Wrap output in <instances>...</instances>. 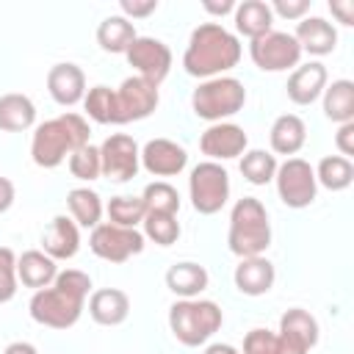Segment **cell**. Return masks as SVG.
<instances>
[{
  "label": "cell",
  "mask_w": 354,
  "mask_h": 354,
  "mask_svg": "<svg viewBox=\"0 0 354 354\" xmlns=\"http://www.w3.org/2000/svg\"><path fill=\"white\" fill-rule=\"evenodd\" d=\"M88 293H91V277L86 271L77 268L58 271L50 288L33 290L28 304L30 318L47 329H72L86 310Z\"/></svg>",
  "instance_id": "cell-1"
},
{
  "label": "cell",
  "mask_w": 354,
  "mask_h": 354,
  "mask_svg": "<svg viewBox=\"0 0 354 354\" xmlns=\"http://www.w3.org/2000/svg\"><path fill=\"white\" fill-rule=\"evenodd\" d=\"M241 55L243 50L232 30H227L221 22H202L191 30L188 47L183 53V66L191 77L210 80L235 69Z\"/></svg>",
  "instance_id": "cell-2"
},
{
  "label": "cell",
  "mask_w": 354,
  "mask_h": 354,
  "mask_svg": "<svg viewBox=\"0 0 354 354\" xmlns=\"http://www.w3.org/2000/svg\"><path fill=\"white\" fill-rule=\"evenodd\" d=\"M88 138H91L88 119L75 111H66L33 127L30 158L39 169H58L64 160H69L75 149L86 147Z\"/></svg>",
  "instance_id": "cell-3"
},
{
  "label": "cell",
  "mask_w": 354,
  "mask_h": 354,
  "mask_svg": "<svg viewBox=\"0 0 354 354\" xmlns=\"http://www.w3.org/2000/svg\"><path fill=\"white\" fill-rule=\"evenodd\" d=\"M227 246L235 257H257L271 246L268 210L257 196H243L230 210Z\"/></svg>",
  "instance_id": "cell-4"
},
{
  "label": "cell",
  "mask_w": 354,
  "mask_h": 354,
  "mask_svg": "<svg viewBox=\"0 0 354 354\" xmlns=\"http://www.w3.org/2000/svg\"><path fill=\"white\" fill-rule=\"evenodd\" d=\"M224 324V313L210 299H177L169 307V329L177 343L196 348L205 346Z\"/></svg>",
  "instance_id": "cell-5"
},
{
  "label": "cell",
  "mask_w": 354,
  "mask_h": 354,
  "mask_svg": "<svg viewBox=\"0 0 354 354\" xmlns=\"http://www.w3.org/2000/svg\"><path fill=\"white\" fill-rule=\"evenodd\" d=\"M243 105H246V88L238 77H230V75L202 80L191 94V111L210 124L227 122Z\"/></svg>",
  "instance_id": "cell-6"
},
{
  "label": "cell",
  "mask_w": 354,
  "mask_h": 354,
  "mask_svg": "<svg viewBox=\"0 0 354 354\" xmlns=\"http://www.w3.org/2000/svg\"><path fill=\"white\" fill-rule=\"evenodd\" d=\"M188 196H191V207L199 216L218 213L230 199V174H227V169L216 160L196 163L191 169V177H188Z\"/></svg>",
  "instance_id": "cell-7"
},
{
  "label": "cell",
  "mask_w": 354,
  "mask_h": 354,
  "mask_svg": "<svg viewBox=\"0 0 354 354\" xmlns=\"http://www.w3.org/2000/svg\"><path fill=\"white\" fill-rule=\"evenodd\" d=\"M158 102H160L158 86H152L149 80H144L138 75L124 77L119 83V88H113V124L141 122L155 113Z\"/></svg>",
  "instance_id": "cell-8"
},
{
  "label": "cell",
  "mask_w": 354,
  "mask_h": 354,
  "mask_svg": "<svg viewBox=\"0 0 354 354\" xmlns=\"http://www.w3.org/2000/svg\"><path fill=\"white\" fill-rule=\"evenodd\" d=\"M274 183H277V194H279L282 205H288L293 210L310 207L318 196L315 169L304 158H288L285 163H279Z\"/></svg>",
  "instance_id": "cell-9"
},
{
  "label": "cell",
  "mask_w": 354,
  "mask_h": 354,
  "mask_svg": "<svg viewBox=\"0 0 354 354\" xmlns=\"http://www.w3.org/2000/svg\"><path fill=\"white\" fill-rule=\"evenodd\" d=\"M249 58L263 72H288V69H296L299 66L301 47L293 39V33L268 30L266 36L249 41Z\"/></svg>",
  "instance_id": "cell-10"
},
{
  "label": "cell",
  "mask_w": 354,
  "mask_h": 354,
  "mask_svg": "<svg viewBox=\"0 0 354 354\" xmlns=\"http://www.w3.org/2000/svg\"><path fill=\"white\" fill-rule=\"evenodd\" d=\"M144 235L136 227H116L111 221H102L88 235V249L108 263H124L133 254L144 252Z\"/></svg>",
  "instance_id": "cell-11"
},
{
  "label": "cell",
  "mask_w": 354,
  "mask_h": 354,
  "mask_svg": "<svg viewBox=\"0 0 354 354\" xmlns=\"http://www.w3.org/2000/svg\"><path fill=\"white\" fill-rule=\"evenodd\" d=\"M102 177L111 183H127L141 169V147L127 133H111L100 147Z\"/></svg>",
  "instance_id": "cell-12"
},
{
  "label": "cell",
  "mask_w": 354,
  "mask_h": 354,
  "mask_svg": "<svg viewBox=\"0 0 354 354\" xmlns=\"http://www.w3.org/2000/svg\"><path fill=\"white\" fill-rule=\"evenodd\" d=\"M124 58L136 69V75L149 80L152 86H160L171 72V50L166 41H160L155 36H136V41L127 47Z\"/></svg>",
  "instance_id": "cell-13"
},
{
  "label": "cell",
  "mask_w": 354,
  "mask_h": 354,
  "mask_svg": "<svg viewBox=\"0 0 354 354\" xmlns=\"http://www.w3.org/2000/svg\"><path fill=\"white\" fill-rule=\"evenodd\" d=\"M249 147V136L241 124H232V122H216L210 124L202 136H199V149L202 155H207V160H232V158H241Z\"/></svg>",
  "instance_id": "cell-14"
},
{
  "label": "cell",
  "mask_w": 354,
  "mask_h": 354,
  "mask_svg": "<svg viewBox=\"0 0 354 354\" xmlns=\"http://www.w3.org/2000/svg\"><path fill=\"white\" fill-rule=\"evenodd\" d=\"M318 332H321L318 321L301 307L285 310L279 318V329H277L288 354H310V348H315L318 343Z\"/></svg>",
  "instance_id": "cell-15"
},
{
  "label": "cell",
  "mask_w": 354,
  "mask_h": 354,
  "mask_svg": "<svg viewBox=\"0 0 354 354\" xmlns=\"http://www.w3.org/2000/svg\"><path fill=\"white\" fill-rule=\"evenodd\" d=\"M141 166L152 177H177L188 166V152L171 138H149L141 147Z\"/></svg>",
  "instance_id": "cell-16"
},
{
  "label": "cell",
  "mask_w": 354,
  "mask_h": 354,
  "mask_svg": "<svg viewBox=\"0 0 354 354\" xmlns=\"http://www.w3.org/2000/svg\"><path fill=\"white\" fill-rule=\"evenodd\" d=\"M47 91L50 97L64 105V108H72L77 102H83L86 97V75L77 64L72 61H61V64H53L50 72H47Z\"/></svg>",
  "instance_id": "cell-17"
},
{
  "label": "cell",
  "mask_w": 354,
  "mask_h": 354,
  "mask_svg": "<svg viewBox=\"0 0 354 354\" xmlns=\"http://www.w3.org/2000/svg\"><path fill=\"white\" fill-rule=\"evenodd\" d=\"M329 83V72L321 61H307V64H299L290 77H288V100L293 105H313L324 88Z\"/></svg>",
  "instance_id": "cell-18"
},
{
  "label": "cell",
  "mask_w": 354,
  "mask_h": 354,
  "mask_svg": "<svg viewBox=\"0 0 354 354\" xmlns=\"http://www.w3.org/2000/svg\"><path fill=\"white\" fill-rule=\"evenodd\" d=\"M277 268L266 254L257 257H241V263L232 271V282L243 296H263L274 288Z\"/></svg>",
  "instance_id": "cell-19"
},
{
  "label": "cell",
  "mask_w": 354,
  "mask_h": 354,
  "mask_svg": "<svg viewBox=\"0 0 354 354\" xmlns=\"http://www.w3.org/2000/svg\"><path fill=\"white\" fill-rule=\"evenodd\" d=\"M80 249V227L72 221V216H53L41 235V252L58 260H72Z\"/></svg>",
  "instance_id": "cell-20"
},
{
  "label": "cell",
  "mask_w": 354,
  "mask_h": 354,
  "mask_svg": "<svg viewBox=\"0 0 354 354\" xmlns=\"http://www.w3.org/2000/svg\"><path fill=\"white\" fill-rule=\"evenodd\" d=\"M293 39L299 41L301 53H310L315 58L329 55L337 47V30L324 17H304V19H299L296 30H293Z\"/></svg>",
  "instance_id": "cell-21"
},
{
  "label": "cell",
  "mask_w": 354,
  "mask_h": 354,
  "mask_svg": "<svg viewBox=\"0 0 354 354\" xmlns=\"http://www.w3.org/2000/svg\"><path fill=\"white\" fill-rule=\"evenodd\" d=\"M88 315L100 326H119L130 315V296L119 288H100L88 296Z\"/></svg>",
  "instance_id": "cell-22"
},
{
  "label": "cell",
  "mask_w": 354,
  "mask_h": 354,
  "mask_svg": "<svg viewBox=\"0 0 354 354\" xmlns=\"http://www.w3.org/2000/svg\"><path fill=\"white\" fill-rule=\"evenodd\" d=\"M268 141H271V155L293 158V155L307 144V124H304V119L296 116V113H282V116H277L274 124H271Z\"/></svg>",
  "instance_id": "cell-23"
},
{
  "label": "cell",
  "mask_w": 354,
  "mask_h": 354,
  "mask_svg": "<svg viewBox=\"0 0 354 354\" xmlns=\"http://www.w3.org/2000/svg\"><path fill=\"white\" fill-rule=\"evenodd\" d=\"M55 277H58V266L41 249H28L17 257V279L25 288H33V290L50 288L55 282Z\"/></svg>",
  "instance_id": "cell-24"
},
{
  "label": "cell",
  "mask_w": 354,
  "mask_h": 354,
  "mask_svg": "<svg viewBox=\"0 0 354 354\" xmlns=\"http://www.w3.org/2000/svg\"><path fill=\"white\" fill-rule=\"evenodd\" d=\"M210 285V274L205 266L199 263H191V260H183V263H174L169 271H166V288L177 296V299H199V293Z\"/></svg>",
  "instance_id": "cell-25"
},
{
  "label": "cell",
  "mask_w": 354,
  "mask_h": 354,
  "mask_svg": "<svg viewBox=\"0 0 354 354\" xmlns=\"http://www.w3.org/2000/svg\"><path fill=\"white\" fill-rule=\"evenodd\" d=\"M232 19H235V30L241 36H246L249 41L266 36L268 30H274L271 28L274 25V14H271V6L266 0H243V3H235Z\"/></svg>",
  "instance_id": "cell-26"
},
{
  "label": "cell",
  "mask_w": 354,
  "mask_h": 354,
  "mask_svg": "<svg viewBox=\"0 0 354 354\" xmlns=\"http://www.w3.org/2000/svg\"><path fill=\"white\" fill-rule=\"evenodd\" d=\"M36 124V105L28 94L11 91L0 97V130L3 133H25Z\"/></svg>",
  "instance_id": "cell-27"
},
{
  "label": "cell",
  "mask_w": 354,
  "mask_h": 354,
  "mask_svg": "<svg viewBox=\"0 0 354 354\" xmlns=\"http://www.w3.org/2000/svg\"><path fill=\"white\" fill-rule=\"evenodd\" d=\"M136 25L130 19H124L122 14H113V17H105L100 25H97V44L100 50L111 53V55H124L127 47L136 41Z\"/></svg>",
  "instance_id": "cell-28"
},
{
  "label": "cell",
  "mask_w": 354,
  "mask_h": 354,
  "mask_svg": "<svg viewBox=\"0 0 354 354\" xmlns=\"http://www.w3.org/2000/svg\"><path fill=\"white\" fill-rule=\"evenodd\" d=\"M324 116L335 124H346V122H354V83L340 77V80H332L326 83L324 94Z\"/></svg>",
  "instance_id": "cell-29"
},
{
  "label": "cell",
  "mask_w": 354,
  "mask_h": 354,
  "mask_svg": "<svg viewBox=\"0 0 354 354\" xmlns=\"http://www.w3.org/2000/svg\"><path fill=\"white\" fill-rule=\"evenodd\" d=\"M66 207H69V216L77 227H86V230H94L97 224H102V199L97 191H91L88 185H80V188H72L66 194Z\"/></svg>",
  "instance_id": "cell-30"
},
{
  "label": "cell",
  "mask_w": 354,
  "mask_h": 354,
  "mask_svg": "<svg viewBox=\"0 0 354 354\" xmlns=\"http://www.w3.org/2000/svg\"><path fill=\"white\" fill-rule=\"evenodd\" d=\"M315 183L326 191H346L354 183V163L343 155H326L315 166Z\"/></svg>",
  "instance_id": "cell-31"
},
{
  "label": "cell",
  "mask_w": 354,
  "mask_h": 354,
  "mask_svg": "<svg viewBox=\"0 0 354 354\" xmlns=\"http://www.w3.org/2000/svg\"><path fill=\"white\" fill-rule=\"evenodd\" d=\"M277 155L266 152V149H246L241 155V174L246 183L252 185H268L277 174Z\"/></svg>",
  "instance_id": "cell-32"
},
{
  "label": "cell",
  "mask_w": 354,
  "mask_h": 354,
  "mask_svg": "<svg viewBox=\"0 0 354 354\" xmlns=\"http://www.w3.org/2000/svg\"><path fill=\"white\" fill-rule=\"evenodd\" d=\"M105 213H108L111 224H116V227H138L147 216V205L141 196H124L122 194V196H111Z\"/></svg>",
  "instance_id": "cell-33"
},
{
  "label": "cell",
  "mask_w": 354,
  "mask_h": 354,
  "mask_svg": "<svg viewBox=\"0 0 354 354\" xmlns=\"http://www.w3.org/2000/svg\"><path fill=\"white\" fill-rule=\"evenodd\" d=\"M141 224H144V232L141 235L147 241L158 243V246H171L180 238V221L171 213H147Z\"/></svg>",
  "instance_id": "cell-34"
},
{
  "label": "cell",
  "mask_w": 354,
  "mask_h": 354,
  "mask_svg": "<svg viewBox=\"0 0 354 354\" xmlns=\"http://www.w3.org/2000/svg\"><path fill=\"white\" fill-rule=\"evenodd\" d=\"M141 199H144V205H147V213H171V216H177V210H180V194H177V188H174L171 183H166V180L149 183V185L144 188Z\"/></svg>",
  "instance_id": "cell-35"
},
{
  "label": "cell",
  "mask_w": 354,
  "mask_h": 354,
  "mask_svg": "<svg viewBox=\"0 0 354 354\" xmlns=\"http://www.w3.org/2000/svg\"><path fill=\"white\" fill-rule=\"evenodd\" d=\"M83 111L97 124H113V88L91 86L83 97Z\"/></svg>",
  "instance_id": "cell-36"
},
{
  "label": "cell",
  "mask_w": 354,
  "mask_h": 354,
  "mask_svg": "<svg viewBox=\"0 0 354 354\" xmlns=\"http://www.w3.org/2000/svg\"><path fill=\"white\" fill-rule=\"evenodd\" d=\"M66 163H69L72 177H77V180H83V183H91V180H97V177L102 174L100 147H94V144H86V147L75 149Z\"/></svg>",
  "instance_id": "cell-37"
},
{
  "label": "cell",
  "mask_w": 354,
  "mask_h": 354,
  "mask_svg": "<svg viewBox=\"0 0 354 354\" xmlns=\"http://www.w3.org/2000/svg\"><path fill=\"white\" fill-rule=\"evenodd\" d=\"M241 354H288V348L282 346L277 332H271V329H252L243 337V351Z\"/></svg>",
  "instance_id": "cell-38"
},
{
  "label": "cell",
  "mask_w": 354,
  "mask_h": 354,
  "mask_svg": "<svg viewBox=\"0 0 354 354\" xmlns=\"http://www.w3.org/2000/svg\"><path fill=\"white\" fill-rule=\"evenodd\" d=\"M17 254L8 246H0V304H8L17 296Z\"/></svg>",
  "instance_id": "cell-39"
},
{
  "label": "cell",
  "mask_w": 354,
  "mask_h": 354,
  "mask_svg": "<svg viewBox=\"0 0 354 354\" xmlns=\"http://www.w3.org/2000/svg\"><path fill=\"white\" fill-rule=\"evenodd\" d=\"M271 6V14L274 17H282V19H304L307 11H310V0H274L268 3Z\"/></svg>",
  "instance_id": "cell-40"
},
{
  "label": "cell",
  "mask_w": 354,
  "mask_h": 354,
  "mask_svg": "<svg viewBox=\"0 0 354 354\" xmlns=\"http://www.w3.org/2000/svg\"><path fill=\"white\" fill-rule=\"evenodd\" d=\"M119 8L124 19H144L158 11V0H122Z\"/></svg>",
  "instance_id": "cell-41"
},
{
  "label": "cell",
  "mask_w": 354,
  "mask_h": 354,
  "mask_svg": "<svg viewBox=\"0 0 354 354\" xmlns=\"http://www.w3.org/2000/svg\"><path fill=\"white\" fill-rule=\"evenodd\" d=\"M335 147L343 158L351 160L354 155V122H346V124H337V133H335Z\"/></svg>",
  "instance_id": "cell-42"
},
{
  "label": "cell",
  "mask_w": 354,
  "mask_h": 354,
  "mask_svg": "<svg viewBox=\"0 0 354 354\" xmlns=\"http://www.w3.org/2000/svg\"><path fill=\"white\" fill-rule=\"evenodd\" d=\"M329 11L337 17L340 25H354V0H329Z\"/></svg>",
  "instance_id": "cell-43"
},
{
  "label": "cell",
  "mask_w": 354,
  "mask_h": 354,
  "mask_svg": "<svg viewBox=\"0 0 354 354\" xmlns=\"http://www.w3.org/2000/svg\"><path fill=\"white\" fill-rule=\"evenodd\" d=\"M14 199H17L14 183H11L8 177H0V213H8L11 205H14Z\"/></svg>",
  "instance_id": "cell-44"
},
{
  "label": "cell",
  "mask_w": 354,
  "mask_h": 354,
  "mask_svg": "<svg viewBox=\"0 0 354 354\" xmlns=\"http://www.w3.org/2000/svg\"><path fill=\"white\" fill-rule=\"evenodd\" d=\"M202 8H205L207 14H213V17H224V14H232V11H235V3H232V0H221V3L205 0Z\"/></svg>",
  "instance_id": "cell-45"
},
{
  "label": "cell",
  "mask_w": 354,
  "mask_h": 354,
  "mask_svg": "<svg viewBox=\"0 0 354 354\" xmlns=\"http://www.w3.org/2000/svg\"><path fill=\"white\" fill-rule=\"evenodd\" d=\"M3 354H39V351H36V346L28 343V340H14V343L6 346Z\"/></svg>",
  "instance_id": "cell-46"
},
{
  "label": "cell",
  "mask_w": 354,
  "mask_h": 354,
  "mask_svg": "<svg viewBox=\"0 0 354 354\" xmlns=\"http://www.w3.org/2000/svg\"><path fill=\"white\" fill-rule=\"evenodd\" d=\"M202 354H241V351L235 346H230V343H210V346H205Z\"/></svg>",
  "instance_id": "cell-47"
}]
</instances>
